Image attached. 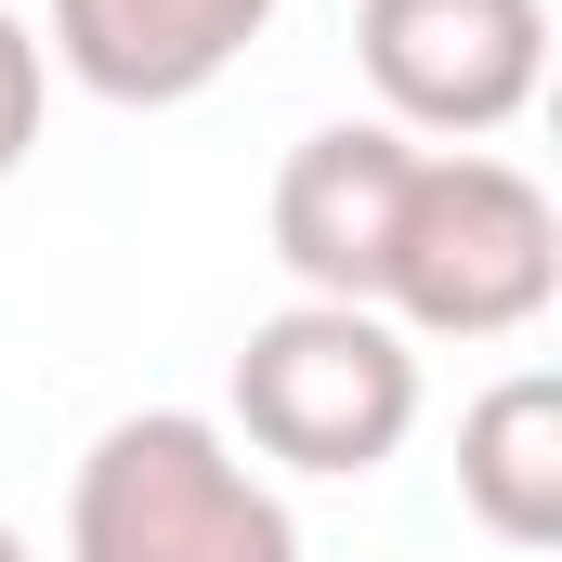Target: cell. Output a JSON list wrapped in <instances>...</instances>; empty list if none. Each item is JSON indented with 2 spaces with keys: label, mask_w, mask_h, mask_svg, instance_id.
I'll use <instances>...</instances> for the list:
<instances>
[{
  "label": "cell",
  "mask_w": 562,
  "mask_h": 562,
  "mask_svg": "<svg viewBox=\"0 0 562 562\" xmlns=\"http://www.w3.org/2000/svg\"><path fill=\"white\" fill-rule=\"evenodd\" d=\"M550 288H562L550 183L484 157V144H419L367 314H393L406 340H524L550 314Z\"/></svg>",
  "instance_id": "obj_1"
},
{
  "label": "cell",
  "mask_w": 562,
  "mask_h": 562,
  "mask_svg": "<svg viewBox=\"0 0 562 562\" xmlns=\"http://www.w3.org/2000/svg\"><path fill=\"white\" fill-rule=\"evenodd\" d=\"M66 562H301L288 497L196 406L105 419L66 484Z\"/></svg>",
  "instance_id": "obj_2"
},
{
  "label": "cell",
  "mask_w": 562,
  "mask_h": 562,
  "mask_svg": "<svg viewBox=\"0 0 562 562\" xmlns=\"http://www.w3.org/2000/svg\"><path fill=\"white\" fill-rule=\"evenodd\" d=\"M236 431L276 471L367 484L419 431V340L367 301H288L236 340Z\"/></svg>",
  "instance_id": "obj_3"
},
{
  "label": "cell",
  "mask_w": 562,
  "mask_h": 562,
  "mask_svg": "<svg viewBox=\"0 0 562 562\" xmlns=\"http://www.w3.org/2000/svg\"><path fill=\"white\" fill-rule=\"evenodd\" d=\"M353 53L393 132L484 144L550 79V0H353Z\"/></svg>",
  "instance_id": "obj_4"
},
{
  "label": "cell",
  "mask_w": 562,
  "mask_h": 562,
  "mask_svg": "<svg viewBox=\"0 0 562 562\" xmlns=\"http://www.w3.org/2000/svg\"><path fill=\"white\" fill-rule=\"evenodd\" d=\"M406 170H419V132H393V119H327V132L288 144L262 223H276V262L301 276V301H367L380 288Z\"/></svg>",
  "instance_id": "obj_5"
},
{
  "label": "cell",
  "mask_w": 562,
  "mask_h": 562,
  "mask_svg": "<svg viewBox=\"0 0 562 562\" xmlns=\"http://www.w3.org/2000/svg\"><path fill=\"white\" fill-rule=\"evenodd\" d=\"M288 0H53L40 66H66L92 105H196Z\"/></svg>",
  "instance_id": "obj_6"
},
{
  "label": "cell",
  "mask_w": 562,
  "mask_h": 562,
  "mask_svg": "<svg viewBox=\"0 0 562 562\" xmlns=\"http://www.w3.org/2000/svg\"><path fill=\"white\" fill-rule=\"evenodd\" d=\"M458 497L497 550H562V380L510 367L458 419Z\"/></svg>",
  "instance_id": "obj_7"
},
{
  "label": "cell",
  "mask_w": 562,
  "mask_h": 562,
  "mask_svg": "<svg viewBox=\"0 0 562 562\" xmlns=\"http://www.w3.org/2000/svg\"><path fill=\"white\" fill-rule=\"evenodd\" d=\"M40 92H53L40 26H13V13H0V183H13V170H26V144H40Z\"/></svg>",
  "instance_id": "obj_8"
},
{
  "label": "cell",
  "mask_w": 562,
  "mask_h": 562,
  "mask_svg": "<svg viewBox=\"0 0 562 562\" xmlns=\"http://www.w3.org/2000/svg\"><path fill=\"white\" fill-rule=\"evenodd\" d=\"M0 562H26V537H13V524H0Z\"/></svg>",
  "instance_id": "obj_9"
}]
</instances>
